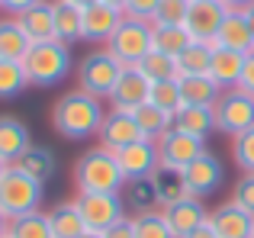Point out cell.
<instances>
[{
  "instance_id": "cell-21",
  "label": "cell",
  "mask_w": 254,
  "mask_h": 238,
  "mask_svg": "<svg viewBox=\"0 0 254 238\" xmlns=\"http://www.w3.org/2000/svg\"><path fill=\"white\" fill-rule=\"evenodd\" d=\"M219 49H232V52H242V55H248L254 49V39H251V29H248V19H245L242 10H229L222 19V26H219V36L216 42Z\"/></svg>"
},
{
  "instance_id": "cell-12",
  "label": "cell",
  "mask_w": 254,
  "mask_h": 238,
  "mask_svg": "<svg viewBox=\"0 0 254 238\" xmlns=\"http://www.w3.org/2000/svg\"><path fill=\"white\" fill-rule=\"evenodd\" d=\"M148 94H151V81L148 77H145L138 68H126L123 74H119L113 94H110V107L132 113V110H138L142 103H148Z\"/></svg>"
},
{
  "instance_id": "cell-15",
  "label": "cell",
  "mask_w": 254,
  "mask_h": 238,
  "mask_svg": "<svg viewBox=\"0 0 254 238\" xmlns=\"http://www.w3.org/2000/svg\"><path fill=\"white\" fill-rule=\"evenodd\" d=\"M123 19H126V13L116 10V6H106V3L87 6V10H84V42L106 45L113 39V32L119 29Z\"/></svg>"
},
{
  "instance_id": "cell-28",
  "label": "cell",
  "mask_w": 254,
  "mask_h": 238,
  "mask_svg": "<svg viewBox=\"0 0 254 238\" xmlns=\"http://www.w3.org/2000/svg\"><path fill=\"white\" fill-rule=\"evenodd\" d=\"M32 49V42L23 36V29L16 26V19H0V58L3 61H23L26 52Z\"/></svg>"
},
{
  "instance_id": "cell-41",
  "label": "cell",
  "mask_w": 254,
  "mask_h": 238,
  "mask_svg": "<svg viewBox=\"0 0 254 238\" xmlns=\"http://www.w3.org/2000/svg\"><path fill=\"white\" fill-rule=\"evenodd\" d=\"M158 3H161V0H126V10L123 13H126V16H132V19H145V23H151Z\"/></svg>"
},
{
  "instance_id": "cell-37",
  "label": "cell",
  "mask_w": 254,
  "mask_h": 238,
  "mask_svg": "<svg viewBox=\"0 0 254 238\" xmlns=\"http://www.w3.org/2000/svg\"><path fill=\"white\" fill-rule=\"evenodd\" d=\"M132 229H135V238H174V232H171V226H168V219H164L161 209L132 216Z\"/></svg>"
},
{
  "instance_id": "cell-11",
  "label": "cell",
  "mask_w": 254,
  "mask_h": 238,
  "mask_svg": "<svg viewBox=\"0 0 254 238\" xmlns=\"http://www.w3.org/2000/svg\"><path fill=\"white\" fill-rule=\"evenodd\" d=\"M155 145H158V161H161L164 168H177V171H184L187 164L196 161L206 151L203 138L187 135V132H180V129H168Z\"/></svg>"
},
{
  "instance_id": "cell-20",
  "label": "cell",
  "mask_w": 254,
  "mask_h": 238,
  "mask_svg": "<svg viewBox=\"0 0 254 238\" xmlns=\"http://www.w3.org/2000/svg\"><path fill=\"white\" fill-rule=\"evenodd\" d=\"M119 196H123L126 213H129V216H142V213H155V209H161L151 174H148V177H129Z\"/></svg>"
},
{
  "instance_id": "cell-24",
  "label": "cell",
  "mask_w": 254,
  "mask_h": 238,
  "mask_svg": "<svg viewBox=\"0 0 254 238\" xmlns=\"http://www.w3.org/2000/svg\"><path fill=\"white\" fill-rule=\"evenodd\" d=\"M151 180H155L161 209H168V206H174V203H180V200L190 196L187 180H184V171H177V168H164V164H158V168L151 171Z\"/></svg>"
},
{
  "instance_id": "cell-35",
  "label": "cell",
  "mask_w": 254,
  "mask_h": 238,
  "mask_svg": "<svg viewBox=\"0 0 254 238\" xmlns=\"http://www.w3.org/2000/svg\"><path fill=\"white\" fill-rule=\"evenodd\" d=\"M151 29H155V36H151L155 49L164 52V55H174V58H177L180 52H184L187 45L193 42L190 32H187L184 26H151Z\"/></svg>"
},
{
  "instance_id": "cell-17",
  "label": "cell",
  "mask_w": 254,
  "mask_h": 238,
  "mask_svg": "<svg viewBox=\"0 0 254 238\" xmlns=\"http://www.w3.org/2000/svg\"><path fill=\"white\" fill-rule=\"evenodd\" d=\"M209 226L216 229L219 238H251V229H254V216L245 213L242 206L235 203H222V206L209 209Z\"/></svg>"
},
{
  "instance_id": "cell-40",
  "label": "cell",
  "mask_w": 254,
  "mask_h": 238,
  "mask_svg": "<svg viewBox=\"0 0 254 238\" xmlns=\"http://www.w3.org/2000/svg\"><path fill=\"white\" fill-rule=\"evenodd\" d=\"M232 203L254 216V174H242L232 187Z\"/></svg>"
},
{
  "instance_id": "cell-16",
  "label": "cell",
  "mask_w": 254,
  "mask_h": 238,
  "mask_svg": "<svg viewBox=\"0 0 254 238\" xmlns=\"http://www.w3.org/2000/svg\"><path fill=\"white\" fill-rule=\"evenodd\" d=\"M164 219H168L174 238H187L190 232H196L199 226H206V219H209V209L203 206V200H196V196H187V200L174 203V206L161 209Z\"/></svg>"
},
{
  "instance_id": "cell-31",
  "label": "cell",
  "mask_w": 254,
  "mask_h": 238,
  "mask_svg": "<svg viewBox=\"0 0 254 238\" xmlns=\"http://www.w3.org/2000/svg\"><path fill=\"white\" fill-rule=\"evenodd\" d=\"M135 68L142 71L151 84H158V81H180V74H177V58H174V55H164V52H158V49H151L148 55L135 64Z\"/></svg>"
},
{
  "instance_id": "cell-10",
  "label": "cell",
  "mask_w": 254,
  "mask_h": 238,
  "mask_svg": "<svg viewBox=\"0 0 254 238\" xmlns=\"http://www.w3.org/2000/svg\"><path fill=\"white\" fill-rule=\"evenodd\" d=\"M225 13H229V6H222L219 0H190L184 29L190 32L193 42L212 45V42H216V36H219V26H222Z\"/></svg>"
},
{
  "instance_id": "cell-44",
  "label": "cell",
  "mask_w": 254,
  "mask_h": 238,
  "mask_svg": "<svg viewBox=\"0 0 254 238\" xmlns=\"http://www.w3.org/2000/svg\"><path fill=\"white\" fill-rule=\"evenodd\" d=\"M36 3H45V0H0V10L10 13V16H16V13L29 10V6H36Z\"/></svg>"
},
{
  "instance_id": "cell-13",
  "label": "cell",
  "mask_w": 254,
  "mask_h": 238,
  "mask_svg": "<svg viewBox=\"0 0 254 238\" xmlns=\"http://www.w3.org/2000/svg\"><path fill=\"white\" fill-rule=\"evenodd\" d=\"M97 138H100L103 148L119 151V148L138 142V138H145V135H142V129H138V122H135L132 113H126V110H110V113L103 116V125H100Z\"/></svg>"
},
{
  "instance_id": "cell-32",
  "label": "cell",
  "mask_w": 254,
  "mask_h": 238,
  "mask_svg": "<svg viewBox=\"0 0 254 238\" xmlns=\"http://www.w3.org/2000/svg\"><path fill=\"white\" fill-rule=\"evenodd\" d=\"M209 61H212V45L206 42H190L184 52L177 55V74L190 77V74H209Z\"/></svg>"
},
{
  "instance_id": "cell-48",
  "label": "cell",
  "mask_w": 254,
  "mask_h": 238,
  "mask_svg": "<svg viewBox=\"0 0 254 238\" xmlns=\"http://www.w3.org/2000/svg\"><path fill=\"white\" fill-rule=\"evenodd\" d=\"M100 3H106V6H116V10H126V0H100Z\"/></svg>"
},
{
  "instance_id": "cell-47",
  "label": "cell",
  "mask_w": 254,
  "mask_h": 238,
  "mask_svg": "<svg viewBox=\"0 0 254 238\" xmlns=\"http://www.w3.org/2000/svg\"><path fill=\"white\" fill-rule=\"evenodd\" d=\"M242 13H245V19H248V29H251V39H254V3L248 10H242Z\"/></svg>"
},
{
  "instance_id": "cell-2",
  "label": "cell",
  "mask_w": 254,
  "mask_h": 238,
  "mask_svg": "<svg viewBox=\"0 0 254 238\" xmlns=\"http://www.w3.org/2000/svg\"><path fill=\"white\" fill-rule=\"evenodd\" d=\"M74 187L77 193H123L126 174L119 168L116 155L103 145H97L74 161Z\"/></svg>"
},
{
  "instance_id": "cell-30",
  "label": "cell",
  "mask_w": 254,
  "mask_h": 238,
  "mask_svg": "<svg viewBox=\"0 0 254 238\" xmlns=\"http://www.w3.org/2000/svg\"><path fill=\"white\" fill-rule=\"evenodd\" d=\"M132 116H135L142 135L151 138V142H158L168 129H174V116L164 113V110H158V107H151V103H142L138 110H132Z\"/></svg>"
},
{
  "instance_id": "cell-6",
  "label": "cell",
  "mask_w": 254,
  "mask_h": 238,
  "mask_svg": "<svg viewBox=\"0 0 254 238\" xmlns=\"http://www.w3.org/2000/svg\"><path fill=\"white\" fill-rule=\"evenodd\" d=\"M151 36H155L151 23L126 16L123 23H119V29L113 32V39L106 42V49H110L113 55L119 58V64H123V68H135V64L142 61V58L148 55L151 49H155Z\"/></svg>"
},
{
  "instance_id": "cell-5",
  "label": "cell",
  "mask_w": 254,
  "mask_h": 238,
  "mask_svg": "<svg viewBox=\"0 0 254 238\" xmlns=\"http://www.w3.org/2000/svg\"><path fill=\"white\" fill-rule=\"evenodd\" d=\"M123 64H119V58L113 55L110 49H90L87 55L77 61V87L84 90V94L97 97V100H110L113 87H116L119 74H123Z\"/></svg>"
},
{
  "instance_id": "cell-50",
  "label": "cell",
  "mask_w": 254,
  "mask_h": 238,
  "mask_svg": "<svg viewBox=\"0 0 254 238\" xmlns=\"http://www.w3.org/2000/svg\"><path fill=\"white\" fill-rule=\"evenodd\" d=\"M6 229H10V219H3V216H0V238H6Z\"/></svg>"
},
{
  "instance_id": "cell-23",
  "label": "cell",
  "mask_w": 254,
  "mask_h": 238,
  "mask_svg": "<svg viewBox=\"0 0 254 238\" xmlns=\"http://www.w3.org/2000/svg\"><path fill=\"white\" fill-rule=\"evenodd\" d=\"M55 10V39L64 45H74L84 39V10L71 0H52Z\"/></svg>"
},
{
  "instance_id": "cell-34",
  "label": "cell",
  "mask_w": 254,
  "mask_h": 238,
  "mask_svg": "<svg viewBox=\"0 0 254 238\" xmlns=\"http://www.w3.org/2000/svg\"><path fill=\"white\" fill-rule=\"evenodd\" d=\"M26 87H29V77H26L23 61H3L0 58V100H13Z\"/></svg>"
},
{
  "instance_id": "cell-39",
  "label": "cell",
  "mask_w": 254,
  "mask_h": 238,
  "mask_svg": "<svg viewBox=\"0 0 254 238\" xmlns=\"http://www.w3.org/2000/svg\"><path fill=\"white\" fill-rule=\"evenodd\" d=\"M190 0H161L151 16V26H184Z\"/></svg>"
},
{
  "instance_id": "cell-33",
  "label": "cell",
  "mask_w": 254,
  "mask_h": 238,
  "mask_svg": "<svg viewBox=\"0 0 254 238\" xmlns=\"http://www.w3.org/2000/svg\"><path fill=\"white\" fill-rule=\"evenodd\" d=\"M10 238H52V226H49V213L36 209L29 216H19V219H10V229H6Z\"/></svg>"
},
{
  "instance_id": "cell-8",
  "label": "cell",
  "mask_w": 254,
  "mask_h": 238,
  "mask_svg": "<svg viewBox=\"0 0 254 238\" xmlns=\"http://www.w3.org/2000/svg\"><path fill=\"white\" fill-rule=\"evenodd\" d=\"M74 206L81 213L87 232H106L110 226H116L119 219L129 216L119 193H77Z\"/></svg>"
},
{
  "instance_id": "cell-49",
  "label": "cell",
  "mask_w": 254,
  "mask_h": 238,
  "mask_svg": "<svg viewBox=\"0 0 254 238\" xmlns=\"http://www.w3.org/2000/svg\"><path fill=\"white\" fill-rule=\"evenodd\" d=\"M74 6H81V10H87V6H93V3H100V0H71Z\"/></svg>"
},
{
  "instance_id": "cell-18",
  "label": "cell",
  "mask_w": 254,
  "mask_h": 238,
  "mask_svg": "<svg viewBox=\"0 0 254 238\" xmlns=\"http://www.w3.org/2000/svg\"><path fill=\"white\" fill-rule=\"evenodd\" d=\"M13 19H16V26L23 29V36L29 39L32 45H36V42H49V39H55V10H52V0L29 6V10L16 13Z\"/></svg>"
},
{
  "instance_id": "cell-3",
  "label": "cell",
  "mask_w": 254,
  "mask_h": 238,
  "mask_svg": "<svg viewBox=\"0 0 254 238\" xmlns=\"http://www.w3.org/2000/svg\"><path fill=\"white\" fill-rule=\"evenodd\" d=\"M26 77H29V87H55L64 77L74 71V55H71V45L49 39V42H36L23 58Z\"/></svg>"
},
{
  "instance_id": "cell-36",
  "label": "cell",
  "mask_w": 254,
  "mask_h": 238,
  "mask_svg": "<svg viewBox=\"0 0 254 238\" xmlns=\"http://www.w3.org/2000/svg\"><path fill=\"white\" fill-rule=\"evenodd\" d=\"M148 103L174 116L180 107H184V97H180V81H158V84H151Z\"/></svg>"
},
{
  "instance_id": "cell-29",
  "label": "cell",
  "mask_w": 254,
  "mask_h": 238,
  "mask_svg": "<svg viewBox=\"0 0 254 238\" xmlns=\"http://www.w3.org/2000/svg\"><path fill=\"white\" fill-rule=\"evenodd\" d=\"M16 168L19 171H26L29 177H36V180H49L52 174H55V168H58V161H55V155H52L49 148H42V145H29V148L23 151V158L16 161Z\"/></svg>"
},
{
  "instance_id": "cell-51",
  "label": "cell",
  "mask_w": 254,
  "mask_h": 238,
  "mask_svg": "<svg viewBox=\"0 0 254 238\" xmlns=\"http://www.w3.org/2000/svg\"><path fill=\"white\" fill-rule=\"evenodd\" d=\"M81 238H103V232H84Z\"/></svg>"
},
{
  "instance_id": "cell-26",
  "label": "cell",
  "mask_w": 254,
  "mask_h": 238,
  "mask_svg": "<svg viewBox=\"0 0 254 238\" xmlns=\"http://www.w3.org/2000/svg\"><path fill=\"white\" fill-rule=\"evenodd\" d=\"M174 129L187 132V135H196L206 142L212 129H216V116H212V107H180L174 113Z\"/></svg>"
},
{
  "instance_id": "cell-54",
  "label": "cell",
  "mask_w": 254,
  "mask_h": 238,
  "mask_svg": "<svg viewBox=\"0 0 254 238\" xmlns=\"http://www.w3.org/2000/svg\"><path fill=\"white\" fill-rule=\"evenodd\" d=\"M6 238H10V235H6Z\"/></svg>"
},
{
  "instance_id": "cell-25",
  "label": "cell",
  "mask_w": 254,
  "mask_h": 238,
  "mask_svg": "<svg viewBox=\"0 0 254 238\" xmlns=\"http://www.w3.org/2000/svg\"><path fill=\"white\" fill-rule=\"evenodd\" d=\"M219 87L209 74H190V77H180V97H184V107H216Z\"/></svg>"
},
{
  "instance_id": "cell-45",
  "label": "cell",
  "mask_w": 254,
  "mask_h": 238,
  "mask_svg": "<svg viewBox=\"0 0 254 238\" xmlns=\"http://www.w3.org/2000/svg\"><path fill=\"white\" fill-rule=\"evenodd\" d=\"M187 238H219V235H216V229L209 226V219H206V226H199L196 232H190Z\"/></svg>"
},
{
  "instance_id": "cell-27",
  "label": "cell",
  "mask_w": 254,
  "mask_h": 238,
  "mask_svg": "<svg viewBox=\"0 0 254 238\" xmlns=\"http://www.w3.org/2000/svg\"><path fill=\"white\" fill-rule=\"evenodd\" d=\"M49 226H52V238H81L87 232L74 203H58L49 213Z\"/></svg>"
},
{
  "instance_id": "cell-14",
  "label": "cell",
  "mask_w": 254,
  "mask_h": 238,
  "mask_svg": "<svg viewBox=\"0 0 254 238\" xmlns=\"http://www.w3.org/2000/svg\"><path fill=\"white\" fill-rule=\"evenodd\" d=\"M113 155H116L126 180H129V177H148L151 171L161 164V161H158V145L151 142V138H138V142L126 145V148L113 151Z\"/></svg>"
},
{
  "instance_id": "cell-38",
  "label": "cell",
  "mask_w": 254,
  "mask_h": 238,
  "mask_svg": "<svg viewBox=\"0 0 254 238\" xmlns=\"http://www.w3.org/2000/svg\"><path fill=\"white\" fill-rule=\"evenodd\" d=\"M232 158L242 168V174H254V125L232 138Z\"/></svg>"
},
{
  "instance_id": "cell-9",
  "label": "cell",
  "mask_w": 254,
  "mask_h": 238,
  "mask_svg": "<svg viewBox=\"0 0 254 238\" xmlns=\"http://www.w3.org/2000/svg\"><path fill=\"white\" fill-rule=\"evenodd\" d=\"M184 180H187L190 196H196V200L212 196L219 187H222V180H225V164H222V158L212 155V151H203L196 161H190L184 168Z\"/></svg>"
},
{
  "instance_id": "cell-22",
  "label": "cell",
  "mask_w": 254,
  "mask_h": 238,
  "mask_svg": "<svg viewBox=\"0 0 254 238\" xmlns=\"http://www.w3.org/2000/svg\"><path fill=\"white\" fill-rule=\"evenodd\" d=\"M242 68H245V55H242V52H232V49H219V45H212L209 77L222 90L238 87V81H242Z\"/></svg>"
},
{
  "instance_id": "cell-53",
  "label": "cell",
  "mask_w": 254,
  "mask_h": 238,
  "mask_svg": "<svg viewBox=\"0 0 254 238\" xmlns=\"http://www.w3.org/2000/svg\"><path fill=\"white\" fill-rule=\"evenodd\" d=\"M251 238H254V229H251Z\"/></svg>"
},
{
  "instance_id": "cell-4",
  "label": "cell",
  "mask_w": 254,
  "mask_h": 238,
  "mask_svg": "<svg viewBox=\"0 0 254 238\" xmlns=\"http://www.w3.org/2000/svg\"><path fill=\"white\" fill-rule=\"evenodd\" d=\"M45 196V183L29 177L26 171H19L16 164L6 168V174L0 177V216L3 219H19L39 209Z\"/></svg>"
},
{
  "instance_id": "cell-43",
  "label": "cell",
  "mask_w": 254,
  "mask_h": 238,
  "mask_svg": "<svg viewBox=\"0 0 254 238\" xmlns=\"http://www.w3.org/2000/svg\"><path fill=\"white\" fill-rule=\"evenodd\" d=\"M103 238H135V229H132V216H126V219H119L116 226H110L103 232Z\"/></svg>"
},
{
  "instance_id": "cell-1",
  "label": "cell",
  "mask_w": 254,
  "mask_h": 238,
  "mask_svg": "<svg viewBox=\"0 0 254 238\" xmlns=\"http://www.w3.org/2000/svg\"><path fill=\"white\" fill-rule=\"evenodd\" d=\"M103 100L84 94L81 87L71 90V94L58 97L55 107H52V125L62 138L68 142H84V138L100 135V125H103Z\"/></svg>"
},
{
  "instance_id": "cell-46",
  "label": "cell",
  "mask_w": 254,
  "mask_h": 238,
  "mask_svg": "<svg viewBox=\"0 0 254 238\" xmlns=\"http://www.w3.org/2000/svg\"><path fill=\"white\" fill-rule=\"evenodd\" d=\"M222 6H229V10H248L254 0H219Z\"/></svg>"
},
{
  "instance_id": "cell-52",
  "label": "cell",
  "mask_w": 254,
  "mask_h": 238,
  "mask_svg": "<svg viewBox=\"0 0 254 238\" xmlns=\"http://www.w3.org/2000/svg\"><path fill=\"white\" fill-rule=\"evenodd\" d=\"M6 168H10V164H3V161H0V177H3V174H6Z\"/></svg>"
},
{
  "instance_id": "cell-7",
  "label": "cell",
  "mask_w": 254,
  "mask_h": 238,
  "mask_svg": "<svg viewBox=\"0 0 254 238\" xmlns=\"http://www.w3.org/2000/svg\"><path fill=\"white\" fill-rule=\"evenodd\" d=\"M212 116H216V132H222L229 138L242 135L254 125V97L245 94L242 87L222 90L216 107H212Z\"/></svg>"
},
{
  "instance_id": "cell-19",
  "label": "cell",
  "mask_w": 254,
  "mask_h": 238,
  "mask_svg": "<svg viewBox=\"0 0 254 238\" xmlns=\"http://www.w3.org/2000/svg\"><path fill=\"white\" fill-rule=\"evenodd\" d=\"M29 145H32V135H29V129H26L23 119L0 116V161L16 164Z\"/></svg>"
},
{
  "instance_id": "cell-42",
  "label": "cell",
  "mask_w": 254,
  "mask_h": 238,
  "mask_svg": "<svg viewBox=\"0 0 254 238\" xmlns=\"http://www.w3.org/2000/svg\"><path fill=\"white\" fill-rule=\"evenodd\" d=\"M238 87H242L245 94L254 97V49L245 55V68H242V81H238Z\"/></svg>"
}]
</instances>
